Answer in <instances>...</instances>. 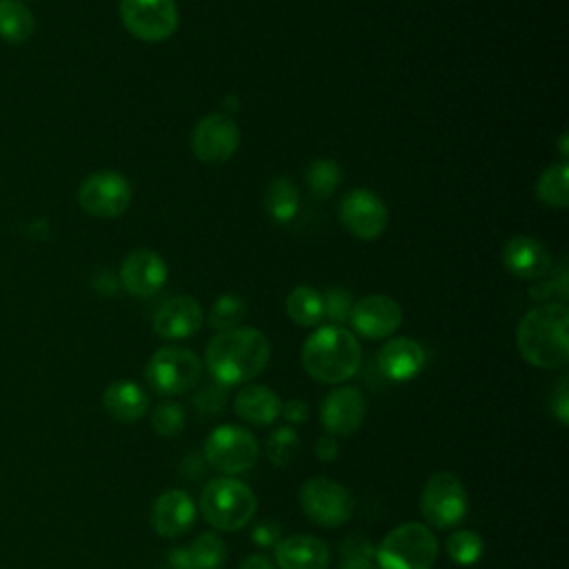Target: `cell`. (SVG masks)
<instances>
[{
  "label": "cell",
  "instance_id": "cell-1",
  "mask_svg": "<svg viewBox=\"0 0 569 569\" xmlns=\"http://www.w3.org/2000/svg\"><path fill=\"white\" fill-rule=\"evenodd\" d=\"M271 345L253 327H233L218 331L204 351V365L211 378L224 387L242 385L260 376L269 365Z\"/></svg>",
  "mask_w": 569,
  "mask_h": 569
},
{
  "label": "cell",
  "instance_id": "cell-2",
  "mask_svg": "<svg viewBox=\"0 0 569 569\" xmlns=\"http://www.w3.org/2000/svg\"><path fill=\"white\" fill-rule=\"evenodd\" d=\"M520 356L540 369H560L569 360V309L545 302L529 309L516 329Z\"/></svg>",
  "mask_w": 569,
  "mask_h": 569
},
{
  "label": "cell",
  "instance_id": "cell-3",
  "mask_svg": "<svg viewBox=\"0 0 569 569\" xmlns=\"http://www.w3.org/2000/svg\"><path fill=\"white\" fill-rule=\"evenodd\" d=\"M362 360L358 338L340 327L327 325L316 329L302 345L300 362L302 369L318 382L338 385L356 376Z\"/></svg>",
  "mask_w": 569,
  "mask_h": 569
},
{
  "label": "cell",
  "instance_id": "cell-4",
  "mask_svg": "<svg viewBox=\"0 0 569 569\" xmlns=\"http://www.w3.org/2000/svg\"><path fill=\"white\" fill-rule=\"evenodd\" d=\"M256 493L242 480L220 476L209 480L198 498L202 518L218 531H238L256 516Z\"/></svg>",
  "mask_w": 569,
  "mask_h": 569
},
{
  "label": "cell",
  "instance_id": "cell-5",
  "mask_svg": "<svg viewBox=\"0 0 569 569\" xmlns=\"http://www.w3.org/2000/svg\"><path fill=\"white\" fill-rule=\"evenodd\" d=\"M438 558V540L422 522L393 527L376 547L378 569H431Z\"/></svg>",
  "mask_w": 569,
  "mask_h": 569
},
{
  "label": "cell",
  "instance_id": "cell-6",
  "mask_svg": "<svg viewBox=\"0 0 569 569\" xmlns=\"http://www.w3.org/2000/svg\"><path fill=\"white\" fill-rule=\"evenodd\" d=\"M200 373V358L191 349L176 345L156 349L144 367L147 385L160 396H182L191 391L198 385Z\"/></svg>",
  "mask_w": 569,
  "mask_h": 569
},
{
  "label": "cell",
  "instance_id": "cell-7",
  "mask_svg": "<svg viewBox=\"0 0 569 569\" xmlns=\"http://www.w3.org/2000/svg\"><path fill=\"white\" fill-rule=\"evenodd\" d=\"M260 447L256 436L238 425H220L216 427L202 447L204 460L218 469L220 473L236 476L251 469L258 460Z\"/></svg>",
  "mask_w": 569,
  "mask_h": 569
},
{
  "label": "cell",
  "instance_id": "cell-8",
  "mask_svg": "<svg viewBox=\"0 0 569 569\" xmlns=\"http://www.w3.org/2000/svg\"><path fill=\"white\" fill-rule=\"evenodd\" d=\"M467 489L451 471L433 473L420 493V513L436 529H449L467 516Z\"/></svg>",
  "mask_w": 569,
  "mask_h": 569
},
{
  "label": "cell",
  "instance_id": "cell-9",
  "mask_svg": "<svg viewBox=\"0 0 569 569\" xmlns=\"http://www.w3.org/2000/svg\"><path fill=\"white\" fill-rule=\"evenodd\" d=\"M298 500L311 522L329 529L349 522L353 513V498L347 487L327 476H313L305 480Z\"/></svg>",
  "mask_w": 569,
  "mask_h": 569
},
{
  "label": "cell",
  "instance_id": "cell-10",
  "mask_svg": "<svg viewBox=\"0 0 569 569\" xmlns=\"http://www.w3.org/2000/svg\"><path fill=\"white\" fill-rule=\"evenodd\" d=\"M124 29L142 42H162L178 29L176 0H120Z\"/></svg>",
  "mask_w": 569,
  "mask_h": 569
},
{
  "label": "cell",
  "instance_id": "cell-11",
  "mask_svg": "<svg viewBox=\"0 0 569 569\" xmlns=\"http://www.w3.org/2000/svg\"><path fill=\"white\" fill-rule=\"evenodd\" d=\"M78 202L96 218H116L129 209L131 184L118 171H96L80 182Z\"/></svg>",
  "mask_w": 569,
  "mask_h": 569
},
{
  "label": "cell",
  "instance_id": "cell-12",
  "mask_svg": "<svg viewBox=\"0 0 569 569\" xmlns=\"http://www.w3.org/2000/svg\"><path fill=\"white\" fill-rule=\"evenodd\" d=\"M240 144V129L227 113H207L191 131V151L207 164L227 162Z\"/></svg>",
  "mask_w": 569,
  "mask_h": 569
},
{
  "label": "cell",
  "instance_id": "cell-13",
  "mask_svg": "<svg viewBox=\"0 0 569 569\" xmlns=\"http://www.w3.org/2000/svg\"><path fill=\"white\" fill-rule=\"evenodd\" d=\"M338 216L342 227L360 240H376L389 224V211L385 202L369 189H353L345 193L338 207Z\"/></svg>",
  "mask_w": 569,
  "mask_h": 569
},
{
  "label": "cell",
  "instance_id": "cell-14",
  "mask_svg": "<svg viewBox=\"0 0 569 569\" xmlns=\"http://www.w3.org/2000/svg\"><path fill=\"white\" fill-rule=\"evenodd\" d=\"M349 322L362 338L378 340L391 336L402 325V309L389 296L369 293L351 307Z\"/></svg>",
  "mask_w": 569,
  "mask_h": 569
},
{
  "label": "cell",
  "instance_id": "cell-15",
  "mask_svg": "<svg viewBox=\"0 0 569 569\" xmlns=\"http://www.w3.org/2000/svg\"><path fill=\"white\" fill-rule=\"evenodd\" d=\"M365 413L367 402L356 387H336L320 405V422L333 438L356 433L365 420Z\"/></svg>",
  "mask_w": 569,
  "mask_h": 569
},
{
  "label": "cell",
  "instance_id": "cell-16",
  "mask_svg": "<svg viewBox=\"0 0 569 569\" xmlns=\"http://www.w3.org/2000/svg\"><path fill=\"white\" fill-rule=\"evenodd\" d=\"M204 322L202 307L191 296H171L158 305L151 318V327L160 338L180 340L193 336Z\"/></svg>",
  "mask_w": 569,
  "mask_h": 569
},
{
  "label": "cell",
  "instance_id": "cell-17",
  "mask_svg": "<svg viewBox=\"0 0 569 569\" xmlns=\"http://www.w3.org/2000/svg\"><path fill=\"white\" fill-rule=\"evenodd\" d=\"M167 280V264L160 253L151 249L131 251L120 264L122 287L138 298H149L162 289Z\"/></svg>",
  "mask_w": 569,
  "mask_h": 569
},
{
  "label": "cell",
  "instance_id": "cell-18",
  "mask_svg": "<svg viewBox=\"0 0 569 569\" xmlns=\"http://www.w3.org/2000/svg\"><path fill=\"white\" fill-rule=\"evenodd\" d=\"M196 522V502L184 489L160 493L151 507L153 531L162 538H178Z\"/></svg>",
  "mask_w": 569,
  "mask_h": 569
},
{
  "label": "cell",
  "instance_id": "cell-19",
  "mask_svg": "<svg viewBox=\"0 0 569 569\" xmlns=\"http://www.w3.org/2000/svg\"><path fill=\"white\" fill-rule=\"evenodd\" d=\"M425 360H427V353L422 345L407 336L387 340L378 351V367L382 376L396 382L416 378L422 371Z\"/></svg>",
  "mask_w": 569,
  "mask_h": 569
},
{
  "label": "cell",
  "instance_id": "cell-20",
  "mask_svg": "<svg viewBox=\"0 0 569 569\" xmlns=\"http://www.w3.org/2000/svg\"><path fill=\"white\" fill-rule=\"evenodd\" d=\"M502 262L509 273L522 280H538L551 267L545 244L531 236H513L502 247Z\"/></svg>",
  "mask_w": 569,
  "mask_h": 569
},
{
  "label": "cell",
  "instance_id": "cell-21",
  "mask_svg": "<svg viewBox=\"0 0 569 569\" xmlns=\"http://www.w3.org/2000/svg\"><path fill=\"white\" fill-rule=\"evenodd\" d=\"M329 547L307 533H293L276 545L278 569H329Z\"/></svg>",
  "mask_w": 569,
  "mask_h": 569
},
{
  "label": "cell",
  "instance_id": "cell-22",
  "mask_svg": "<svg viewBox=\"0 0 569 569\" xmlns=\"http://www.w3.org/2000/svg\"><path fill=\"white\" fill-rule=\"evenodd\" d=\"M282 402L278 393L264 385H244L233 398V411L249 425H273L280 416Z\"/></svg>",
  "mask_w": 569,
  "mask_h": 569
},
{
  "label": "cell",
  "instance_id": "cell-23",
  "mask_svg": "<svg viewBox=\"0 0 569 569\" xmlns=\"http://www.w3.org/2000/svg\"><path fill=\"white\" fill-rule=\"evenodd\" d=\"M102 407L120 422H138L149 409V396L133 380H116L104 389Z\"/></svg>",
  "mask_w": 569,
  "mask_h": 569
},
{
  "label": "cell",
  "instance_id": "cell-24",
  "mask_svg": "<svg viewBox=\"0 0 569 569\" xmlns=\"http://www.w3.org/2000/svg\"><path fill=\"white\" fill-rule=\"evenodd\" d=\"M287 316L300 327H316L325 318L322 293L309 284L293 287L284 300Z\"/></svg>",
  "mask_w": 569,
  "mask_h": 569
},
{
  "label": "cell",
  "instance_id": "cell-25",
  "mask_svg": "<svg viewBox=\"0 0 569 569\" xmlns=\"http://www.w3.org/2000/svg\"><path fill=\"white\" fill-rule=\"evenodd\" d=\"M298 204H300V191L293 184V180L289 178L271 180L264 193V207L276 222L293 220V216L298 213Z\"/></svg>",
  "mask_w": 569,
  "mask_h": 569
},
{
  "label": "cell",
  "instance_id": "cell-26",
  "mask_svg": "<svg viewBox=\"0 0 569 569\" xmlns=\"http://www.w3.org/2000/svg\"><path fill=\"white\" fill-rule=\"evenodd\" d=\"M536 193L545 204L565 209L569 204V164L565 160L549 164L538 178Z\"/></svg>",
  "mask_w": 569,
  "mask_h": 569
},
{
  "label": "cell",
  "instance_id": "cell-27",
  "mask_svg": "<svg viewBox=\"0 0 569 569\" xmlns=\"http://www.w3.org/2000/svg\"><path fill=\"white\" fill-rule=\"evenodd\" d=\"M36 20L27 7L16 0H0V36L7 42L20 44L33 33Z\"/></svg>",
  "mask_w": 569,
  "mask_h": 569
},
{
  "label": "cell",
  "instance_id": "cell-28",
  "mask_svg": "<svg viewBox=\"0 0 569 569\" xmlns=\"http://www.w3.org/2000/svg\"><path fill=\"white\" fill-rule=\"evenodd\" d=\"M189 556L196 569H220L227 560V545L224 540L213 533V531H204L200 536H196L189 545Z\"/></svg>",
  "mask_w": 569,
  "mask_h": 569
},
{
  "label": "cell",
  "instance_id": "cell-29",
  "mask_svg": "<svg viewBox=\"0 0 569 569\" xmlns=\"http://www.w3.org/2000/svg\"><path fill=\"white\" fill-rule=\"evenodd\" d=\"M338 569H376V547L365 533L356 531L342 540Z\"/></svg>",
  "mask_w": 569,
  "mask_h": 569
},
{
  "label": "cell",
  "instance_id": "cell-30",
  "mask_svg": "<svg viewBox=\"0 0 569 569\" xmlns=\"http://www.w3.org/2000/svg\"><path fill=\"white\" fill-rule=\"evenodd\" d=\"M445 547H447L449 558L456 565L469 567V565H473V562H478L482 558L485 540L473 529H458V531L449 533Z\"/></svg>",
  "mask_w": 569,
  "mask_h": 569
},
{
  "label": "cell",
  "instance_id": "cell-31",
  "mask_svg": "<svg viewBox=\"0 0 569 569\" xmlns=\"http://www.w3.org/2000/svg\"><path fill=\"white\" fill-rule=\"evenodd\" d=\"M298 447H300V438L293 427H276L267 438L264 453L271 465L287 467L296 458Z\"/></svg>",
  "mask_w": 569,
  "mask_h": 569
},
{
  "label": "cell",
  "instance_id": "cell-32",
  "mask_svg": "<svg viewBox=\"0 0 569 569\" xmlns=\"http://www.w3.org/2000/svg\"><path fill=\"white\" fill-rule=\"evenodd\" d=\"M342 180L340 164L333 160H313L307 169V187L316 198H327Z\"/></svg>",
  "mask_w": 569,
  "mask_h": 569
},
{
  "label": "cell",
  "instance_id": "cell-33",
  "mask_svg": "<svg viewBox=\"0 0 569 569\" xmlns=\"http://www.w3.org/2000/svg\"><path fill=\"white\" fill-rule=\"evenodd\" d=\"M244 300L238 293H222L211 311H209V325L216 331H227L233 327H240V320L244 318Z\"/></svg>",
  "mask_w": 569,
  "mask_h": 569
},
{
  "label": "cell",
  "instance_id": "cell-34",
  "mask_svg": "<svg viewBox=\"0 0 569 569\" xmlns=\"http://www.w3.org/2000/svg\"><path fill=\"white\" fill-rule=\"evenodd\" d=\"M184 422H187L184 409L176 402H162L151 413V427L162 438H173V436L182 433Z\"/></svg>",
  "mask_w": 569,
  "mask_h": 569
},
{
  "label": "cell",
  "instance_id": "cell-35",
  "mask_svg": "<svg viewBox=\"0 0 569 569\" xmlns=\"http://www.w3.org/2000/svg\"><path fill=\"white\" fill-rule=\"evenodd\" d=\"M322 302H325V316L331 318L333 322H345L349 320L351 313V293L345 287H331L322 293Z\"/></svg>",
  "mask_w": 569,
  "mask_h": 569
},
{
  "label": "cell",
  "instance_id": "cell-36",
  "mask_svg": "<svg viewBox=\"0 0 569 569\" xmlns=\"http://www.w3.org/2000/svg\"><path fill=\"white\" fill-rule=\"evenodd\" d=\"M224 402H227V387L220 385V382H216V380L202 385V387L196 391V396H193V405H196L202 413H218V411H222Z\"/></svg>",
  "mask_w": 569,
  "mask_h": 569
},
{
  "label": "cell",
  "instance_id": "cell-37",
  "mask_svg": "<svg viewBox=\"0 0 569 569\" xmlns=\"http://www.w3.org/2000/svg\"><path fill=\"white\" fill-rule=\"evenodd\" d=\"M549 407L560 425L569 422V378L567 376L558 378V382L553 385L549 396Z\"/></svg>",
  "mask_w": 569,
  "mask_h": 569
},
{
  "label": "cell",
  "instance_id": "cell-38",
  "mask_svg": "<svg viewBox=\"0 0 569 569\" xmlns=\"http://www.w3.org/2000/svg\"><path fill=\"white\" fill-rule=\"evenodd\" d=\"M280 416H284L289 422L298 425V422H305V420L309 418V407H307V402L293 398V400H287V402L282 405Z\"/></svg>",
  "mask_w": 569,
  "mask_h": 569
},
{
  "label": "cell",
  "instance_id": "cell-39",
  "mask_svg": "<svg viewBox=\"0 0 569 569\" xmlns=\"http://www.w3.org/2000/svg\"><path fill=\"white\" fill-rule=\"evenodd\" d=\"M313 453H316V458H318V460H322V462H331V460L338 456V442H336V438H333V436H329V433L320 436V438L316 440Z\"/></svg>",
  "mask_w": 569,
  "mask_h": 569
},
{
  "label": "cell",
  "instance_id": "cell-40",
  "mask_svg": "<svg viewBox=\"0 0 569 569\" xmlns=\"http://www.w3.org/2000/svg\"><path fill=\"white\" fill-rule=\"evenodd\" d=\"M167 560H169V567H171V569H196V567H193V562H191V556H189L187 545L171 549Z\"/></svg>",
  "mask_w": 569,
  "mask_h": 569
},
{
  "label": "cell",
  "instance_id": "cell-41",
  "mask_svg": "<svg viewBox=\"0 0 569 569\" xmlns=\"http://www.w3.org/2000/svg\"><path fill=\"white\" fill-rule=\"evenodd\" d=\"M238 569H276V567L264 553H249L247 558H242Z\"/></svg>",
  "mask_w": 569,
  "mask_h": 569
}]
</instances>
